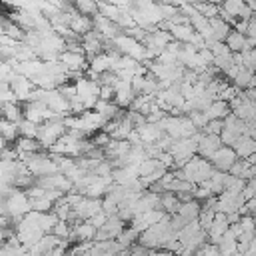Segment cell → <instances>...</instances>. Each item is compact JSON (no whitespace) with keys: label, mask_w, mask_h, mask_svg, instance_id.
I'll return each instance as SVG.
<instances>
[{"label":"cell","mask_w":256,"mask_h":256,"mask_svg":"<svg viewBox=\"0 0 256 256\" xmlns=\"http://www.w3.org/2000/svg\"><path fill=\"white\" fill-rule=\"evenodd\" d=\"M100 100H114V88L112 86H100Z\"/></svg>","instance_id":"40"},{"label":"cell","mask_w":256,"mask_h":256,"mask_svg":"<svg viewBox=\"0 0 256 256\" xmlns=\"http://www.w3.org/2000/svg\"><path fill=\"white\" fill-rule=\"evenodd\" d=\"M70 12V18H68V28L78 36V38H82V36H86L88 32H92L94 30V24H92V18H88V16H82V14H78L76 10H68Z\"/></svg>","instance_id":"16"},{"label":"cell","mask_w":256,"mask_h":256,"mask_svg":"<svg viewBox=\"0 0 256 256\" xmlns=\"http://www.w3.org/2000/svg\"><path fill=\"white\" fill-rule=\"evenodd\" d=\"M164 216H168L164 210H148V212H142V214L134 216V220L130 222V226H132L138 234H142L144 230H148L150 226H154L156 222H160Z\"/></svg>","instance_id":"14"},{"label":"cell","mask_w":256,"mask_h":256,"mask_svg":"<svg viewBox=\"0 0 256 256\" xmlns=\"http://www.w3.org/2000/svg\"><path fill=\"white\" fill-rule=\"evenodd\" d=\"M22 110H24V118L26 120H30V122H34V124H44V122H48L50 118H58V116H54L52 112H50V108L44 104V102H40V100H36V102H24L22 104Z\"/></svg>","instance_id":"7"},{"label":"cell","mask_w":256,"mask_h":256,"mask_svg":"<svg viewBox=\"0 0 256 256\" xmlns=\"http://www.w3.org/2000/svg\"><path fill=\"white\" fill-rule=\"evenodd\" d=\"M66 132L68 130H66L64 118H50L48 122L38 126V142L44 150H50Z\"/></svg>","instance_id":"3"},{"label":"cell","mask_w":256,"mask_h":256,"mask_svg":"<svg viewBox=\"0 0 256 256\" xmlns=\"http://www.w3.org/2000/svg\"><path fill=\"white\" fill-rule=\"evenodd\" d=\"M150 256H172L170 252H166V250H152L150 252Z\"/></svg>","instance_id":"42"},{"label":"cell","mask_w":256,"mask_h":256,"mask_svg":"<svg viewBox=\"0 0 256 256\" xmlns=\"http://www.w3.org/2000/svg\"><path fill=\"white\" fill-rule=\"evenodd\" d=\"M160 206H162V210H164L168 216H174V214L178 212V208H180V200L176 198V194L164 192V194H160Z\"/></svg>","instance_id":"30"},{"label":"cell","mask_w":256,"mask_h":256,"mask_svg":"<svg viewBox=\"0 0 256 256\" xmlns=\"http://www.w3.org/2000/svg\"><path fill=\"white\" fill-rule=\"evenodd\" d=\"M108 44H112L114 50H116L118 54H122V56H128V58H132V60H136V62H148V54H146L144 44L138 42V40H134L132 36H128V34H124V32H120V34H118L112 42H108Z\"/></svg>","instance_id":"2"},{"label":"cell","mask_w":256,"mask_h":256,"mask_svg":"<svg viewBox=\"0 0 256 256\" xmlns=\"http://www.w3.org/2000/svg\"><path fill=\"white\" fill-rule=\"evenodd\" d=\"M12 146H14L16 154H18V158H20V156H26V154H34V152L44 150L36 138H24V136H18V140H16Z\"/></svg>","instance_id":"24"},{"label":"cell","mask_w":256,"mask_h":256,"mask_svg":"<svg viewBox=\"0 0 256 256\" xmlns=\"http://www.w3.org/2000/svg\"><path fill=\"white\" fill-rule=\"evenodd\" d=\"M252 216H256V208H254V210H252Z\"/></svg>","instance_id":"44"},{"label":"cell","mask_w":256,"mask_h":256,"mask_svg":"<svg viewBox=\"0 0 256 256\" xmlns=\"http://www.w3.org/2000/svg\"><path fill=\"white\" fill-rule=\"evenodd\" d=\"M136 98V92L132 90V82H126V80H118L114 84V104L120 108V110H126L132 106Z\"/></svg>","instance_id":"12"},{"label":"cell","mask_w":256,"mask_h":256,"mask_svg":"<svg viewBox=\"0 0 256 256\" xmlns=\"http://www.w3.org/2000/svg\"><path fill=\"white\" fill-rule=\"evenodd\" d=\"M2 36H4V34H2V30H0V40H2Z\"/></svg>","instance_id":"45"},{"label":"cell","mask_w":256,"mask_h":256,"mask_svg":"<svg viewBox=\"0 0 256 256\" xmlns=\"http://www.w3.org/2000/svg\"><path fill=\"white\" fill-rule=\"evenodd\" d=\"M222 146L220 142V136H212V134H202L200 142H198V148H196V156L204 158V160H210L212 154Z\"/></svg>","instance_id":"18"},{"label":"cell","mask_w":256,"mask_h":256,"mask_svg":"<svg viewBox=\"0 0 256 256\" xmlns=\"http://www.w3.org/2000/svg\"><path fill=\"white\" fill-rule=\"evenodd\" d=\"M186 116L190 118V122L194 124V128H196V130H204V126L208 124V120H206L204 112H200V110H196V112H190V114H186Z\"/></svg>","instance_id":"36"},{"label":"cell","mask_w":256,"mask_h":256,"mask_svg":"<svg viewBox=\"0 0 256 256\" xmlns=\"http://www.w3.org/2000/svg\"><path fill=\"white\" fill-rule=\"evenodd\" d=\"M58 62L66 68L68 74H72L74 78H80L82 72L88 70V58L82 54V52H70V50H64L60 56H58Z\"/></svg>","instance_id":"6"},{"label":"cell","mask_w":256,"mask_h":256,"mask_svg":"<svg viewBox=\"0 0 256 256\" xmlns=\"http://www.w3.org/2000/svg\"><path fill=\"white\" fill-rule=\"evenodd\" d=\"M244 4H246L252 12H256V0H244Z\"/></svg>","instance_id":"43"},{"label":"cell","mask_w":256,"mask_h":256,"mask_svg":"<svg viewBox=\"0 0 256 256\" xmlns=\"http://www.w3.org/2000/svg\"><path fill=\"white\" fill-rule=\"evenodd\" d=\"M236 160H238V156H236L234 148H230V146H220V148L212 154V158H210L208 162H210L212 168L218 170V172H230V168L234 166Z\"/></svg>","instance_id":"8"},{"label":"cell","mask_w":256,"mask_h":256,"mask_svg":"<svg viewBox=\"0 0 256 256\" xmlns=\"http://www.w3.org/2000/svg\"><path fill=\"white\" fill-rule=\"evenodd\" d=\"M106 44H108V42H106L100 34H96L94 30L80 38V46H82L84 56H86L88 60H90V58H94V56H98V54H102V52H104V48H106Z\"/></svg>","instance_id":"11"},{"label":"cell","mask_w":256,"mask_h":256,"mask_svg":"<svg viewBox=\"0 0 256 256\" xmlns=\"http://www.w3.org/2000/svg\"><path fill=\"white\" fill-rule=\"evenodd\" d=\"M72 4H74V10L82 16L94 18L98 14V0H72Z\"/></svg>","instance_id":"28"},{"label":"cell","mask_w":256,"mask_h":256,"mask_svg":"<svg viewBox=\"0 0 256 256\" xmlns=\"http://www.w3.org/2000/svg\"><path fill=\"white\" fill-rule=\"evenodd\" d=\"M194 8H196L204 18H208V20L218 18V14H220V6H218V4H214V2H206V0L198 2Z\"/></svg>","instance_id":"32"},{"label":"cell","mask_w":256,"mask_h":256,"mask_svg":"<svg viewBox=\"0 0 256 256\" xmlns=\"http://www.w3.org/2000/svg\"><path fill=\"white\" fill-rule=\"evenodd\" d=\"M28 212H32V204H30V196L26 194V190H12L6 196V216H10L14 222H18L20 218H24Z\"/></svg>","instance_id":"5"},{"label":"cell","mask_w":256,"mask_h":256,"mask_svg":"<svg viewBox=\"0 0 256 256\" xmlns=\"http://www.w3.org/2000/svg\"><path fill=\"white\" fill-rule=\"evenodd\" d=\"M200 208H202V204H200L198 200H190V202H182L176 214H178L180 218H184V220L190 224V222L198 220V216H200Z\"/></svg>","instance_id":"25"},{"label":"cell","mask_w":256,"mask_h":256,"mask_svg":"<svg viewBox=\"0 0 256 256\" xmlns=\"http://www.w3.org/2000/svg\"><path fill=\"white\" fill-rule=\"evenodd\" d=\"M238 224H240L242 232H256V222H254V216H252V214H246V216H242Z\"/></svg>","instance_id":"38"},{"label":"cell","mask_w":256,"mask_h":256,"mask_svg":"<svg viewBox=\"0 0 256 256\" xmlns=\"http://www.w3.org/2000/svg\"><path fill=\"white\" fill-rule=\"evenodd\" d=\"M228 226H230V222H228V218H226V214H222V212H216V216H214V222H212V226L208 228V242L210 244H220V240H222V236L226 234V230H228Z\"/></svg>","instance_id":"17"},{"label":"cell","mask_w":256,"mask_h":256,"mask_svg":"<svg viewBox=\"0 0 256 256\" xmlns=\"http://www.w3.org/2000/svg\"><path fill=\"white\" fill-rule=\"evenodd\" d=\"M136 132H138V136H140V140H142L144 146L156 144V142L164 136V130L160 128V124H148V122H146L144 126H138Z\"/></svg>","instance_id":"19"},{"label":"cell","mask_w":256,"mask_h":256,"mask_svg":"<svg viewBox=\"0 0 256 256\" xmlns=\"http://www.w3.org/2000/svg\"><path fill=\"white\" fill-rule=\"evenodd\" d=\"M126 228V222H122L118 216H110L108 220H106V224L102 226V228H98L96 230V238H94V242H106V240H116L120 234H122V230Z\"/></svg>","instance_id":"10"},{"label":"cell","mask_w":256,"mask_h":256,"mask_svg":"<svg viewBox=\"0 0 256 256\" xmlns=\"http://www.w3.org/2000/svg\"><path fill=\"white\" fill-rule=\"evenodd\" d=\"M220 10L226 12L230 18L234 20H250L252 18V10L244 4V0H220Z\"/></svg>","instance_id":"13"},{"label":"cell","mask_w":256,"mask_h":256,"mask_svg":"<svg viewBox=\"0 0 256 256\" xmlns=\"http://www.w3.org/2000/svg\"><path fill=\"white\" fill-rule=\"evenodd\" d=\"M224 44L228 46V50H230L232 54L244 52V46H246V36H244V34H240V32H236V30L232 28V32L228 34V38L224 40Z\"/></svg>","instance_id":"27"},{"label":"cell","mask_w":256,"mask_h":256,"mask_svg":"<svg viewBox=\"0 0 256 256\" xmlns=\"http://www.w3.org/2000/svg\"><path fill=\"white\" fill-rule=\"evenodd\" d=\"M0 118H4V120H8V122H14V124H20V122L24 120L22 104H20V102L2 104V106H0Z\"/></svg>","instance_id":"23"},{"label":"cell","mask_w":256,"mask_h":256,"mask_svg":"<svg viewBox=\"0 0 256 256\" xmlns=\"http://www.w3.org/2000/svg\"><path fill=\"white\" fill-rule=\"evenodd\" d=\"M246 36L256 40V14H252V18L248 20V30H246Z\"/></svg>","instance_id":"41"},{"label":"cell","mask_w":256,"mask_h":256,"mask_svg":"<svg viewBox=\"0 0 256 256\" xmlns=\"http://www.w3.org/2000/svg\"><path fill=\"white\" fill-rule=\"evenodd\" d=\"M234 152L240 160H246L250 158L252 154H256V140L252 136H240L236 142H234Z\"/></svg>","instance_id":"22"},{"label":"cell","mask_w":256,"mask_h":256,"mask_svg":"<svg viewBox=\"0 0 256 256\" xmlns=\"http://www.w3.org/2000/svg\"><path fill=\"white\" fill-rule=\"evenodd\" d=\"M94 110L106 120V122H112V120H116V118H120L124 112L114 104V100H98L96 102V106H94Z\"/></svg>","instance_id":"20"},{"label":"cell","mask_w":256,"mask_h":256,"mask_svg":"<svg viewBox=\"0 0 256 256\" xmlns=\"http://www.w3.org/2000/svg\"><path fill=\"white\" fill-rule=\"evenodd\" d=\"M0 136H2L8 144H14V142L18 140V136H20V132H18V124L0 118Z\"/></svg>","instance_id":"29"},{"label":"cell","mask_w":256,"mask_h":256,"mask_svg":"<svg viewBox=\"0 0 256 256\" xmlns=\"http://www.w3.org/2000/svg\"><path fill=\"white\" fill-rule=\"evenodd\" d=\"M238 94H240V90H238L234 84H230V82H228V84L222 88V92L218 94V100H224L226 104H230V102H232V100H234Z\"/></svg>","instance_id":"35"},{"label":"cell","mask_w":256,"mask_h":256,"mask_svg":"<svg viewBox=\"0 0 256 256\" xmlns=\"http://www.w3.org/2000/svg\"><path fill=\"white\" fill-rule=\"evenodd\" d=\"M50 234H54V236L60 238V240H68V242H70V240H72V224H70V222H64V220H58Z\"/></svg>","instance_id":"33"},{"label":"cell","mask_w":256,"mask_h":256,"mask_svg":"<svg viewBox=\"0 0 256 256\" xmlns=\"http://www.w3.org/2000/svg\"><path fill=\"white\" fill-rule=\"evenodd\" d=\"M210 26H212V34H214V40L216 42H224L228 38V34L232 32V26L228 22H224L222 18H212L210 20Z\"/></svg>","instance_id":"26"},{"label":"cell","mask_w":256,"mask_h":256,"mask_svg":"<svg viewBox=\"0 0 256 256\" xmlns=\"http://www.w3.org/2000/svg\"><path fill=\"white\" fill-rule=\"evenodd\" d=\"M202 112H204V116H206L208 122H210V120H224V118L230 114V106H228L224 100H214V102H210Z\"/></svg>","instance_id":"21"},{"label":"cell","mask_w":256,"mask_h":256,"mask_svg":"<svg viewBox=\"0 0 256 256\" xmlns=\"http://www.w3.org/2000/svg\"><path fill=\"white\" fill-rule=\"evenodd\" d=\"M18 132H20V136H24V138H36V140H38V124L30 122V120H26V118L18 124Z\"/></svg>","instance_id":"34"},{"label":"cell","mask_w":256,"mask_h":256,"mask_svg":"<svg viewBox=\"0 0 256 256\" xmlns=\"http://www.w3.org/2000/svg\"><path fill=\"white\" fill-rule=\"evenodd\" d=\"M92 24H94V32L96 34H100L106 42H112L122 30L112 22V20H108V18H104L102 14H96L94 18H92Z\"/></svg>","instance_id":"15"},{"label":"cell","mask_w":256,"mask_h":256,"mask_svg":"<svg viewBox=\"0 0 256 256\" xmlns=\"http://www.w3.org/2000/svg\"><path fill=\"white\" fill-rule=\"evenodd\" d=\"M172 172H174L176 178L186 180V182H190V184H194V186H200L202 182H206V180L212 176L214 168H212V164H210L208 160H204V158H200V156H194V158L188 160L182 168H176V170H172Z\"/></svg>","instance_id":"1"},{"label":"cell","mask_w":256,"mask_h":256,"mask_svg":"<svg viewBox=\"0 0 256 256\" xmlns=\"http://www.w3.org/2000/svg\"><path fill=\"white\" fill-rule=\"evenodd\" d=\"M10 88H12V92H14V98H16V102H20V104L28 102V100L32 98L34 90H36L34 82H32L30 78H26V76H20V74H16V76L12 78V82H10Z\"/></svg>","instance_id":"9"},{"label":"cell","mask_w":256,"mask_h":256,"mask_svg":"<svg viewBox=\"0 0 256 256\" xmlns=\"http://www.w3.org/2000/svg\"><path fill=\"white\" fill-rule=\"evenodd\" d=\"M106 220H108V216H106L104 212H98V214H96V216H92L88 222H90V224H92V226L98 230V228H102V226L106 224Z\"/></svg>","instance_id":"39"},{"label":"cell","mask_w":256,"mask_h":256,"mask_svg":"<svg viewBox=\"0 0 256 256\" xmlns=\"http://www.w3.org/2000/svg\"><path fill=\"white\" fill-rule=\"evenodd\" d=\"M222 128H224V120H210L206 126H204V134H212V136H220V132H222Z\"/></svg>","instance_id":"37"},{"label":"cell","mask_w":256,"mask_h":256,"mask_svg":"<svg viewBox=\"0 0 256 256\" xmlns=\"http://www.w3.org/2000/svg\"><path fill=\"white\" fill-rule=\"evenodd\" d=\"M252 76H254V72L242 66V68L238 70V74L232 78V84H234L238 90H248V88H250V80H252Z\"/></svg>","instance_id":"31"},{"label":"cell","mask_w":256,"mask_h":256,"mask_svg":"<svg viewBox=\"0 0 256 256\" xmlns=\"http://www.w3.org/2000/svg\"><path fill=\"white\" fill-rule=\"evenodd\" d=\"M74 88H76V96L84 104V108L94 110L96 102L100 100V84L96 80H90L88 76H80L74 80Z\"/></svg>","instance_id":"4"}]
</instances>
